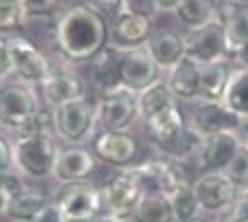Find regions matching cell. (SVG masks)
Returning a JSON list of instances; mask_svg holds the SVG:
<instances>
[{"label":"cell","mask_w":248,"mask_h":222,"mask_svg":"<svg viewBox=\"0 0 248 222\" xmlns=\"http://www.w3.org/2000/svg\"><path fill=\"white\" fill-rule=\"evenodd\" d=\"M49 203H51V197L45 189L32 184H21L9 197L4 216L13 222H32Z\"/></svg>","instance_id":"cell-19"},{"label":"cell","mask_w":248,"mask_h":222,"mask_svg":"<svg viewBox=\"0 0 248 222\" xmlns=\"http://www.w3.org/2000/svg\"><path fill=\"white\" fill-rule=\"evenodd\" d=\"M58 146L53 132L17 135L13 142V167L30 180H43L53 174Z\"/></svg>","instance_id":"cell-2"},{"label":"cell","mask_w":248,"mask_h":222,"mask_svg":"<svg viewBox=\"0 0 248 222\" xmlns=\"http://www.w3.org/2000/svg\"><path fill=\"white\" fill-rule=\"evenodd\" d=\"M174 15L183 26L195 30L217 19V0H183Z\"/></svg>","instance_id":"cell-26"},{"label":"cell","mask_w":248,"mask_h":222,"mask_svg":"<svg viewBox=\"0 0 248 222\" xmlns=\"http://www.w3.org/2000/svg\"><path fill=\"white\" fill-rule=\"evenodd\" d=\"M32 222H66V220H64V216L60 214V209L55 207V206H53V201H51V203H49V206L45 207L43 212L38 214Z\"/></svg>","instance_id":"cell-36"},{"label":"cell","mask_w":248,"mask_h":222,"mask_svg":"<svg viewBox=\"0 0 248 222\" xmlns=\"http://www.w3.org/2000/svg\"><path fill=\"white\" fill-rule=\"evenodd\" d=\"M233 68L229 61H212L200 66V100L202 102H221L227 89L229 76Z\"/></svg>","instance_id":"cell-23"},{"label":"cell","mask_w":248,"mask_h":222,"mask_svg":"<svg viewBox=\"0 0 248 222\" xmlns=\"http://www.w3.org/2000/svg\"><path fill=\"white\" fill-rule=\"evenodd\" d=\"M231 61H235L240 68H246V70H248V41L242 44L238 51H235L233 58H231Z\"/></svg>","instance_id":"cell-38"},{"label":"cell","mask_w":248,"mask_h":222,"mask_svg":"<svg viewBox=\"0 0 248 222\" xmlns=\"http://www.w3.org/2000/svg\"><path fill=\"white\" fill-rule=\"evenodd\" d=\"M43 98L51 108H58L66 102H72L77 98H83L85 93V83L77 72L68 70L64 66H53L49 76L41 85Z\"/></svg>","instance_id":"cell-17"},{"label":"cell","mask_w":248,"mask_h":222,"mask_svg":"<svg viewBox=\"0 0 248 222\" xmlns=\"http://www.w3.org/2000/svg\"><path fill=\"white\" fill-rule=\"evenodd\" d=\"M26 17H49L58 11V0H21Z\"/></svg>","instance_id":"cell-31"},{"label":"cell","mask_w":248,"mask_h":222,"mask_svg":"<svg viewBox=\"0 0 248 222\" xmlns=\"http://www.w3.org/2000/svg\"><path fill=\"white\" fill-rule=\"evenodd\" d=\"M41 102L32 85L7 81L0 85V127L17 133L32 117L38 115Z\"/></svg>","instance_id":"cell-3"},{"label":"cell","mask_w":248,"mask_h":222,"mask_svg":"<svg viewBox=\"0 0 248 222\" xmlns=\"http://www.w3.org/2000/svg\"><path fill=\"white\" fill-rule=\"evenodd\" d=\"M193 195L202 212L223 214L235 206L240 191L223 172H204L193 180Z\"/></svg>","instance_id":"cell-10"},{"label":"cell","mask_w":248,"mask_h":222,"mask_svg":"<svg viewBox=\"0 0 248 222\" xmlns=\"http://www.w3.org/2000/svg\"><path fill=\"white\" fill-rule=\"evenodd\" d=\"M223 174L235 184V189L240 192L248 191V150L244 146H240V150L235 152V157L229 161V165L223 169Z\"/></svg>","instance_id":"cell-30"},{"label":"cell","mask_w":248,"mask_h":222,"mask_svg":"<svg viewBox=\"0 0 248 222\" xmlns=\"http://www.w3.org/2000/svg\"><path fill=\"white\" fill-rule=\"evenodd\" d=\"M53 129L66 144H83L95 129V100L89 95L53 108Z\"/></svg>","instance_id":"cell-4"},{"label":"cell","mask_w":248,"mask_h":222,"mask_svg":"<svg viewBox=\"0 0 248 222\" xmlns=\"http://www.w3.org/2000/svg\"><path fill=\"white\" fill-rule=\"evenodd\" d=\"M100 195H102V212L106 216H112V218L127 222V220H132L138 201L142 199L144 192L140 189L138 178L127 167L119 174L110 176L100 186Z\"/></svg>","instance_id":"cell-6"},{"label":"cell","mask_w":248,"mask_h":222,"mask_svg":"<svg viewBox=\"0 0 248 222\" xmlns=\"http://www.w3.org/2000/svg\"><path fill=\"white\" fill-rule=\"evenodd\" d=\"M185 41V58L193 59L195 64H212V61H231L225 30L217 19L210 24L189 30L183 36Z\"/></svg>","instance_id":"cell-9"},{"label":"cell","mask_w":248,"mask_h":222,"mask_svg":"<svg viewBox=\"0 0 248 222\" xmlns=\"http://www.w3.org/2000/svg\"><path fill=\"white\" fill-rule=\"evenodd\" d=\"M93 222H125V220H119V218H112V216H106V214H100Z\"/></svg>","instance_id":"cell-41"},{"label":"cell","mask_w":248,"mask_h":222,"mask_svg":"<svg viewBox=\"0 0 248 222\" xmlns=\"http://www.w3.org/2000/svg\"><path fill=\"white\" fill-rule=\"evenodd\" d=\"M146 49L153 55L157 66L170 70L172 66H176L178 61L185 58L183 34H178L174 30H157V32H153V36L149 38Z\"/></svg>","instance_id":"cell-22"},{"label":"cell","mask_w":248,"mask_h":222,"mask_svg":"<svg viewBox=\"0 0 248 222\" xmlns=\"http://www.w3.org/2000/svg\"><path fill=\"white\" fill-rule=\"evenodd\" d=\"M92 152L98 161L127 169L140 155V140L129 132H98L92 140Z\"/></svg>","instance_id":"cell-11"},{"label":"cell","mask_w":248,"mask_h":222,"mask_svg":"<svg viewBox=\"0 0 248 222\" xmlns=\"http://www.w3.org/2000/svg\"><path fill=\"white\" fill-rule=\"evenodd\" d=\"M218 222H248V218L240 216L238 212H233V209H229V212H225L221 216V220H218Z\"/></svg>","instance_id":"cell-40"},{"label":"cell","mask_w":248,"mask_h":222,"mask_svg":"<svg viewBox=\"0 0 248 222\" xmlns=\"http://www.w3.org/2000/svg\"><path fill=\"white\" fill-rule=\"evenodd\" d=\"M227 2H233V4H240V7H248V0H227Z\"/></svg>","instance_id":"cell-44"},{"label":"cell","mask_w":248,"mask_h":222,"mask_svg":"<svg viewBox=\"0 0 248 222\" xmlns=\"http://www.w3.org/2000/svg\"><path fill=\"white\" fill-rule=\"evenodd\" d=\"M24 184L19 176H13V174H2L0 176V216H4V209H7V203H9V197L13 195L19 186Z\"/></svg>","instance_id":"cell-32"},{"label":"cell","mask_w":248,"mask_h":222,"mask_svg":"<svg viewBox=\"0 0 248 222\" xmlns=\"http://www.w3.org/2000/svg\"><path fill=\"white\" fill-rule=\"evenodd\" d=\"M95 165H98V159L93 157L92 148H85L81 144H68L64 148H58L51 176L60 184L89 180L95 172Z\"/></svg>","instance_id":"cell-14"},{"label":"cell","mask_w":248,"mask_h":222,"mask_svg":"<svg viewBox=\"0 0 248 222\" xmlns=\"http://www.w3.org/2000/svg\"><path fill=\"white\" fill-rule=\"evenodd\" d=\"M28 17L21 0H0V32H17L26 26Z\"/></svg>","instance_id":"cell-29"},{"label":"cell","mask_w":248,"mask_h":222,"mask_svg":"<svg viewBox=\"0 0 248 222\" xmlns=\"http://www.w3.org/2000/svg\"><path fill=\"white\" fill-rule=\"evenodd\" d=\"M95 220V218H93ZM93 220H66V222H93Z\"/></svg>","instance_id":"cell-45"},{"label":"cell","mask_w":248,"mask_h":222,"mask_svg":"<svg viewBox=\"0 0 248 222\" xmlns=\"http://www.w3.org/2000/svg\"><path fill=\"white\" fill-rule=\"evenodd\" d=\"M221 102L229 110H233L238 117L248 121V70L246 68L231 70L227 89H225Z\"/></svg>","instance_id":"cell-25"},{"label":"cell","mask_w":248,"mask_h":222,"mask_svg":"<svg viewBox=\"0 0 248 222\" xmlns=\"http://www.w3.org/2000/svg\"><path fill=\"white\" fill-rule=\"evenodd\" d=\"M132 222H176L172 206L161 192H146L138 201Z\"/></svg>","instance_id":"cell-27"},{"label":"cell","mask_w":248,"mask_h":222,"mask_svg":"<svg viewBox=\"0 0 248 222\" xmlns=\"http://www.w3.org/2000/svg\"><path fill=\"white\" fill-rule=\"evenodd\" d=\"M166 85L176 100H197L200 98V64H195L189 58H183L176 66L170 68Z\"/></svg>","instance_id":"cell-21"},{"label":"cell","mask_w":248,"mask_h":222,"mask_svg":"<svg viewBox=\"0 0 248 222\" xmlns=\"http://www.w3.org/2000/svg\"><path fill=\"white\" fill-rule=\"evenodd\" d=\"M53 206L60 209L64 220H93L102 212V195L89 180L64 182L55 191Z\"/></svg>","instance_id":"cell-5"},{"label":"cell","mask_w":248,"mask_h":222,"mask_svg":"<svg viewBox=\"0 0 248 222\" xmlns=\"http://www.w3.org/2000/svg\"><path fill=\"white\" fill-rule=\"evenodd\" d=\"M231 209H233V212H238L240 216H244V218H248V191L240 192L238 201H235V206Z\"/></svg>","instance_id":"cell-39"},{"label":"cell","mask_w":248,"mask_h":222,"mask_svg":"<svg viewBox=\"0 0 248 222\" xmlns=\"http://www.w3.org/2000/svg\"><path fill=\"white\" fill-rule=\"evenodd\" d=\"M189 125L202 138H208V135H217V133H225V132L238 133L246 125V121L235 115L233 110H229L223 102H202V104L195 108Z\"/></svg>","instance_id":"cell-13"},{"label":"cell","mask_w":248,"mask_h":222,"mask_svg":"<svg viewBox=\"0 0 248 222\" xmlns=\"http://www.w3.org/2000/svg\"><path fill=\"white\" fill-rule=\"evenodd\" d=\"M121 55L123 51L112 47H104L95 58L89 61V78L93 87L102 95H108L112 91L121 89Z\"/></svg>","instance_id":"cell-18"},{"label":"cell","mask_w":248,"mask_h":222,"mask_svg":"<svg viewBox=\"0 0 248 222\" xmlns=\"http://www.w3.org/2000/svg\"><path fill=\"white\" fill-rule=\"evenodd\" d=\"M174 104H178V102L172 95L170 87L163 81H157L155 85H151V87H146L144 91L138 93V118L146 121V118L168 110Z\"/></svg>","instance_id":"cell-24"},{"label":"cell","mask_w":248,"mask_h":222,"mask_svg":"<svg viewBox=\"0 0 248 222\" xmlns=\"http://www.w3.org/2000/svg\"><path fill=\"white\" fill-rule=\"evenodd\" d=\"M189 222H212V220H208L206 216H195L193 220H189Z\"/></svg>","instance_id":"cell-43"},{"label":"cell","mask_w":248,"mask_h":222,"mask_svg":"<svg viewBox=\"0 0 248 222\" xmlns=\"http://www.w3.org/2000/svg\"><path fill=\"white\" fill-rule=\"evenodd\" d=\"M110 24L85 2L62 11L55 21V43L60 55L72 64H89L108 47Z\"/></svg>","instance_id":"cell-1"},{"label":"cell","mask_w":248,"mask_h":222,"mask_svg":"<svg viewBox=\"0 0 248 222\" xmlns=\"http://www.w3.org/2000/svg\"><path fill=\"white\" fill-rule=\"evenodd\" d=\"M121 4H123V13H136L146 17L157 13L153 0H121Z\"/></svg>","instance_id":"cell-33"},{"label":"cell","mask_w":248,"mask_h":222,"mask_svg":"<svg viewBox=\"0 0 248 222\" xmlns=\"http://www.w3.org/2000/svg\"><path fill=\"white\" fill-rule=\"evenodd\" d=\"M4 44H7L11 68H13L17 81L28 83L32 87H36V85L41 87L53 68L51 61L24 36H9Z\"/></svg>","instance_id":"cell-8"},{"label":"cell","mask_w":248,"mask_h":222,"mask_svg":"<svg viewBox=\"0 0 248 222\" xmlns=\"http://www.w3.org/2000/svg\"><path fill=\"white\" fill-rule=\"evenodd\" d=\"M153 2H155V9L159 11V13H174L183 0H153Z\"/></svg>","instance_id":"cell-37"},{"label":"cell","mask_w":248,"mask_h":222,"mask_svg":"<svg viewBox=\"0 0 248 222\" xmlns=\"http://www.w3.org/2000/svg\"><path fill=\"white\" fill-rule=\"evenodd\" d=\"M242 146L248 150V125H246V129H244V138H242Z\"/></svg>","instance_id":"cell-42"},{"label":"cell","mask_w":248,"mask_h":222,"mask_svg":"<svg viewBox=\"0 0 248 222\" xmlns=\"http://www.w3.org/2000/svg\"><path fill=\"white\" fill-rule=\"evenodd\" d=\"M13 169V142L0 133V176Z\"/></svg>","instance_id":"cell-34"},{"label":"cell","mask_w":248,"mask_h":222,"mask_svg":"<svg viewBox=\"0 0 248 222\" xmlns=\"http://www.w3.org/2000/svg\"><path fill=\"white\" fill-rule=\"evenodd\" d=\"M242 146V138L235 132H225L217 135L202 138V146L197 150L200 167L204 172H223L229 161L235 157V152Z\"/></svg>","instance_id":"cell-16"},{"label":"cell","mask_w":248,"mask_h":222,"mask_svg":"<svg viewBox=\"0 0 248 222\" xmlns=\"http://www.w3.org/2000/svg\"><path fill=\"white\" fill-rule=\"evenodd\" d=\"M138 118V93L125 87L102 95L95 102V129L98 132H127Z\"/></svg>","instance_id":"cell-7"},{"label":"cell","mask_w":248,"mask_h":222,"mask_svg":"<svg viewBox=\"0 0 248 222\" xmlns=\"http://www.w3.org/2000/svg\"><path fill=\"white\" fill-rule=\"evenodd\" d=\"M13 74V68H11V59H9V51L4 41H0V85L7 83V78Z\"/></svg>","instance_id":"cell-35"},{"label":"cell","mask_w":248,"mask_h":222,"mask_svg":"<svg viewBox=\"0 0 248 222\" xmlns=\"http://www.w3.org/2000/svg\"><path fill=\"white\" fill-rule=\"evenodd\" d=\"M159 70L157 61L153 59V55L149 53V49L136 47L123 51L121 55V85L134 93H140L146 87L155 85L159 81Z\"/></svg>","instance_id":"cell-12"},{"label":"cell","mask_w":248,"mask_h":222,"mask_svg":"<svg viewBox=\"0 0 248 222\" xmlns=\"http://www.w3.org/2000/svg\"><path fill=\"white\" fill-rule=\"evenodd\" d=\"M166 199L170 201L174 220L176 222H189V220H193L195 216L202 214L200 206H197V199L193 195V182L180 186V189L170 192V195H166Z\"/></svg>","instance_id":"cell-28"},{"label":"cell","mask_w":248,"mask_h":222,"mask_svg":"<svg viewBox=\"0 0 248 222\" xmlns=\"http://www.w3.org/2000/svg\"><path fill=\"white\" fill-rule=\"evenodd\" d=\"M217 21L225 30L229 58H233L235 51L248 41V7H240L227 0L217 2Z\"/></svg>","instance_id":"cell-20"},{"label":"cell","mask_w":248,"mask_h":222,"mask_svg":"<svg viewBox=\"0 0 248 222\" xmlns=\"http://www.w3.org/2000/svg\"><path fill=\"white\" fill-rule=\"evenodd\" d=\"M153 36V19L146 15L121 13L110 24V44L121 51L144 47Z\"/></svg>","instance_id":"cell-15"}]
</instances>
